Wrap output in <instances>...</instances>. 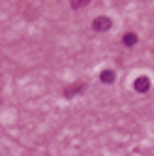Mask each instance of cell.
Listing matches in <instances>:
<instances>
[{"mask_svg":"<svg viewBox=\"0 0 154 156\" xmlns=\"http://www.w3.org/2000/svg\"><path fill=\"white\" fill-rule=\"evenodd\" d=\"M68 2H71V7H73V10H78V7H83V5H88L90 0H68Z\"/></svg>","mask_w":154,"mask_h":156,"instance_id":"cell-6","label":"cell"},{"mask_svg":"<svg viewBox=\"0 0 154 156\" xmlns=\"http://www.w3.org/2000/svg\"><path fill=\"white\" fill-rule=\"evenodd\" d=\"M81 90H86V85H83V83H76V85L66 88V90H64V95H66V98H73V95H76V93H81Z\"/></svg>","mask_w":154,"mask_h":156,"instance_id":"cell-5","label":"cell"},{"mask_svg":"<svg viewBox=\"0 0 154 156\" xmlns=\"http://www.w3.org/2000/svg\"><path fill=\"white\" fill-rule=\"evenodd\" d=\"M149 88H152V80H149L147 76H139V78L134 80V90H137V93H147Z\"/></svg>","mask_w":154,"mask_h":156,"instance_id":"cell-2","label":"cell"},{"mask_svg":"<svg viewBox=\"0 0 154 156\" xmlns=\"http://www.w3.org/2000/svg\"><path fill=\"white\" fill-rule=\"evenodd\" d=\"M93 32H108V29H112V17H105V15H100V17H95L93 20Z\"/></svg>","mask_w":154,"mask_h":156,"instance_id":"cell-1","label":"cell"},{"mask_svg":"<svg viewBox=\"0 0 154 156\" xmlns=\"http://www.w3.org/2000/svg\"><path fill=\"white\" fill-rule=\"evenodd\" d=\"M122 44H125V46H134V44H137V34H134V32H125V34H122Z\"/></svg>","mask_w":154,"mask_h":156,"instance_id":"cell-3","label":"cell"},{"mask_svg":"<svg viewBox=\"0 0 154 156\" xmlns=\"http://www.w3.org/2000/svg\"><path fill=\"white\" fill-rule=\"evenodd\" d=\"M100 80H103V83H112V80H115V71H112V68H103V71H100Z\"/></svg>","mask_w":154,"mask_h":156,"instance_id":"cell-4","label":"cell"}]
</instances>
